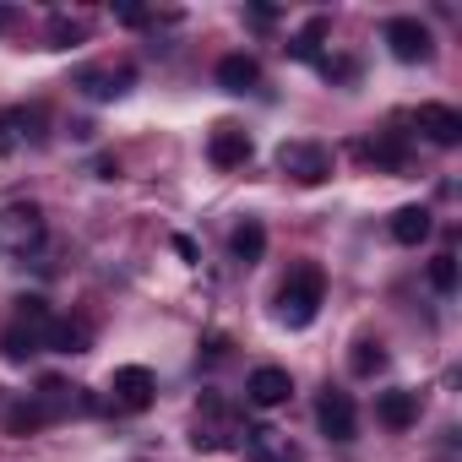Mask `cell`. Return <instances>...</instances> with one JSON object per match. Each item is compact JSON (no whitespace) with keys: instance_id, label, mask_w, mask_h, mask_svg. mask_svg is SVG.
<instances>
[{"instance_id":"obj_1","label":"cell","mask_w":462,"mask_h":462,"mask_svg":"<svg viewBox=\"0 0 462 462\" xmlns=\"http://www.w3.org/2000/svg\"><path fill=\"white\" fill-rule=\"evenodd\" d=\"M321 300H327V273H321L316 262H305V267H294L289 283L278 289V321L300 332V327H310V321L321 316Z\"/></svg>"},{"instance_id":"obj_2","label":"cell","mask_w":462,"mask_h":462,"mask_svg":"<svg viewBox=\"0 0 462 462\" xmlns=\"http://www.w3.org/2000/svg\"><path fill=\"white\" fill-rule=\"evenodd\" d=\"M39 240H44V212L33 201L0 207V256H28Z\"/></svg>"},{"instance_id":"obj_3","label":"cell","mask_w":462,"mask_h":462,"mask_svg":"<svg viewBox=\"0 0 462 462\" xmlns=\"http://www.w3.org/2000/svg\"><path fill=\"white\" fill-rule=\"evenodd\" d=\"M381 39H386V50H392L402 66H424V60L435 55V39H430V28H424L419 17H392V23L381 28Z\"/></svg>"},{"instance_id":"obj_4","label":"cell","mask_w":462,"mask_h":462,"mask_svg":"<svg viewBox=\"0 0 462 462\" xmlns=\"http://www.w3.org/2000/svg\"><path fill=\"white\" fill-rule=\"evenodd\" d=\"M278 169L294 180V185H321L332 174V158L321 142H283L278 147Z\"/></svg>"},{"instance_id":"obj_5","label":"cell","mask_w":462,"mask_h":462,"mask_svg":"<svg viewBox=\"0 0 462 462\" xmlns=\"http://www.w3.org/2000/svg\"><path fill=\"white\" fill-rule=\"evenodd\" d=\"M152 392H158V381H152L147 365H120V370L109 375V397H115V408H125V413H142V408L152 402Z\"/></svg>"},{"instance_id":"obj_6","label":"cell","mask_w":462,"mask_h":462,"mask_svg":"<svg viewBox=\"0 0 462 462\" xmlns=\"http://www.w3.org/2000/svg\"><path fill=\"white\" fill-rule=\"evenodd\" d=\"M316 424H321V435H327V440H354V430H359L354 397H348V392H337V386H327V392L316 397Z\"/></svg>"},{"instance_id":"obj_7","label":"cell","mask_w":462,"mask_h":462,"mask_svg":"<svg viewBox=\"0 0 462 462\" xmlns=\"http://www.w3.org/2000/svg\"><path fill=\"white\" fill-rule=\"evenodd\" d=\"M207 163L212 169H245L251 163V136L240 131V125H212V136H207Z\"/></svg>"},{"instance_id":"obj_8","label":"cell","mask_w":462,"mask_h":462,"mask_svg":"<svg viewBox=\"0 0 462 462\" xmlns=\"http://www.w3.org/2000/svg\"><path fill=\"white\" fill-rule=\"evenodd\" d=\"M71 82H77V88H82L88 98L109 104V98H120V93H125V88L136 82V71H131L125 60H120V66H82V71H77Z\"/></svg>"},{"instance_id":"obj_9","label":"cell","mask_w":462,"mask_h":462,"mask_svg":"<svg viewBox=\"0 0 462 462\" xmlns=\"http://www.w3.org/2000/svg\"><path fill=\"white\" fill-rule=\"evenodd\" d=\"M240 451H245L251 462H294V457H300V451H294V440H289L278 424H245Z\"/></svg>"},{"instance_id":"obj_10","label":"cell","mask_w":462,"mask_h":462,"mask_svg":"<svg viewBox=\"0 0 462 462\" xmlns=\"http://www.w3.org/2000/svg\"><path fill=\"white\" fill-rule=\"evenodd\" d=\"M413 125H419L435 147H457V142H462V115H457L451 104H419Z\"/></svg>"},{"instance_id":"obj_11","label":"cell","mask_w":462,"mask_h":462,"mask_svg":"<svg viewBox=\"0 0 462 462\" xmlns=\"http://www.w3.org/2000/svg\"><path fill=\"white\" fill-rule=\"evenodd\" d=\"M289 392H294V381H289V370H278V365H262V370H251V381H245V397H251L256 408H283Z\"/></svg>"},{"instance_id":"obj_12","label":"cell","mask_w":462,"mask_h":462,"mask_svg":"<svg viewBox=\"0 0 462 462\" xmlns=\"http://www.w3.org/2000/svg\"><path fill=\"white\" fill-rule=\"evenodd\" d=\"M375 419H381L386 430H413V424H419V392H408V386L381 392V397H375Z\"/></svg>"},{"instance_id":"obj_13","label":"cell","mask_w":462,"mask_h":462,"mask_svg":"<svg viewBox=\"0 0 462 462\" xmlns=\"http://www.w3.org/2000/svg\"><path fill=\"white\" fill-rule=\"evenodd\" d=\"M430 228H435V217H430V207H419V201H408V207L392 212V240H397V245L430 240Z\"/></svg>"},{"instance_id":"obj_14","label":"cell","mask_w":462,"mask_h":462,"mask_svg":"<svg viewBox=\"0 0 462 462\" xmlns=\"http://www.w3.org/2000/svg\"><path fill=\"white\" fill-rule=\"evenodd\" d=\"M217 88L251 93V88H262V66H256L251 55H223V60H217Z\"/></svg>"},{"instance_id":"obj_15","label":"cell","mask_w":462,"mask_h":462,"mask_svg":"<svg viewBox=\"0 0 462 462\" xmlns=\"http://www.w3.org/2000/svg\"><path fill=\"white\" fill-rule=\"evenodd\" d=\"M44 348H55V354H88V321L50 316V327H44Z\"/></svg>"},{"instance_id":"obj_16","label":"cell","mask_w":462,"mask_h":462,"mask_svg":"<svg viewBox=\"0 0 462 462\" xmlns=\"http://www.w3.org/2000/svg\"><path fill=\"white\" fill-rule=\"evenodd\" d=\"M228 256L235 262H245V267H256L262 256H267V228L256 223V217H245L235 235H228Z\"/></svg>"},{"instance_id":"obj_17","label":"cell","mask_w":462,"mask_h":462,"mask_svg":"<svg viewBox=\"0 0 462 462\" xmlns=\"http://www.w3.org/2000/svg\"><path fill=\"white\" fill-rule=\"evenodd\" d=\"M33 125H39V109H0V152H17L28 136H39Z\"/></svg>"},{"instance_id":"obj_18","label":"cell","mask_w":462,"mask_h":462,"mask_svg":"<svg viewBox=\"0 0 462 462\" xmlns=\"http://www.w3.org/2000/svg\"><path fill=\"white\" fill-rule=\"evenodd\" d=\"M327 28H332L327 17H310V23H305V33L289 44V55H294V60H316V66H321V39H327Z\"/></svg>"},{"instance_id":"obj_19","label":"cell","mask_w":462,"mask_h":462,"mask_svg":"<svg viewBox=\"0 0 462 462\" xmlns=\"http://www.w3.org/2000/svg\"><path fill=\"white\" fill-rule=\"evenodd\" d=\"M348 370H354V375H381V370H386V348H381L375 337H359L354 354H348Z\"/></svg>"},{"instance_id":"obj_20","label":"cell","mask_w":462,"mask_h":462,"mask_svg":"<svg viewBox=\"0 0 462 462\" xmlns=\"http://www.w3.org/2000/svg\"><path fill=\"white\" fill-rule=\"evenodd\" d=\"M39 424H50L39 402H12V408H6V435H33Z\"/></svg>"},{"instance_id":"obj_21","label":"cell","mask_w":462,"mask_h":462,"mask_svg":"<svg viewBox=\"0 0 462 462\" xmlns=\"http://www.w3.org/2000/svg\"><path fill=\"white\" fill-rule=\"evenodd\" d=\"M88 39V23L82 17H50V50H71Z\"/></svg>"},{"instance_id":"obj_22","label":"cell","mask_w":462,"mask_h":462,"mask_svg":"<svg viewBox=\"0 0 462 462\" xmlns=\"http://www.w3.org/2000/svg\"><path fill=\"white\" fill-rule=\"evenodd\" d=\"M365 158H375L381 169H402V163H408V152H402V142H397V136H375V142L365 147Z\"/></svg>"},{"instance_id":"obj_23","label":"cell","mask_w":462,"mask_h":462,"mask_svg":"<svg viewBox=\"0 0 462 462\" xmlns=\"http://www.w3.org/2000/svg\"><path fill=\"white\" fill-rule=\"evenodd\" d=\"M430 289H435V294H457V256H451V251H440V256L430 262Z\"/></svg>"},{"instance_id":"obj_24","label":"cell","mask_w":462,"mask_h":462,"mask_svg":"<svg viewBox=\"0 0 462 462\" xmlns=\"http://www.w3.org/2000/svg\"><path fill=\"white\" fill-rule=\"evenodd\" d=\"M120 23H131V28H142V23H147V12H142V6H120Z\"/></svg>"},{"instance_id":"obj_25","label":"cell","mask_w":462,"mask_h":462,"mask_svg":"<svg viewBox=\"0 0 462 462\" xmlns=\"http://www.w3.org/2000/svg\"><path fill=\"white\" fill-rule=\"evenodd\" d=\"M93 169H98V180H115V174H120V158H98Z\"/></svg>"},{"instance_id":"obj_26","label":"cell","mask_w":462,"mask_h":462,"mask_svg":"<svg viewBox=\"0 0 462 462\" xmlns=\"http://www.w3.org/2000/svg\"><path fill=\"white\" fill-rule=\"evenodd\" d=\"M6 28H12V12H6V6H0V33H6Z\"/></svg>"}]
</instances>
